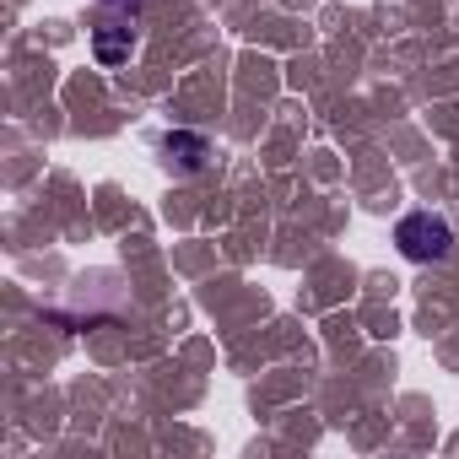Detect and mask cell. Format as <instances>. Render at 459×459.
<instances>
[{"label": "cell", "mask_w": 459, "mask_h": 459, "mask_svg": "<svg viewBox=\"0 0 459 459\" xmlns=\"http://www.w3.org/2000/svg\"><path fill=\"white\" fill-rule=\"evenodd\" d=\"M394 244H400L405 260H443L448 244H454V233H448V221H443V216L416 211V216H405V221L394 227Z\"/></svg>", "instance_id": "cell-1"}]
</instances>
